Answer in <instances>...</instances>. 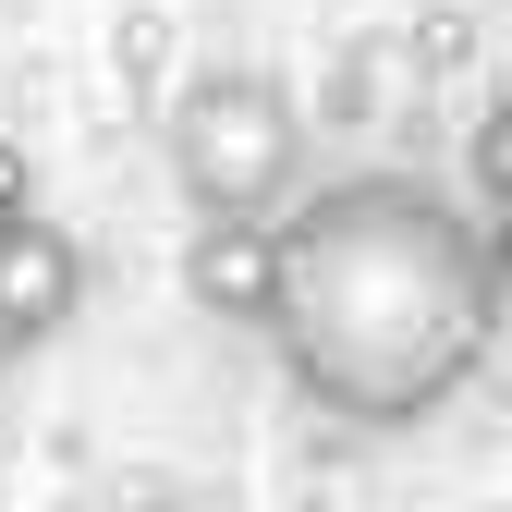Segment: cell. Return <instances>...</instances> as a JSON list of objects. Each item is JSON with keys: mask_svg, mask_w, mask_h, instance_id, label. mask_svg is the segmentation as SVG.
<instances>
[{"mask_svg": "<svg viewBox=\"0 0 512 512\" xmlns=\"http://www.w3.org/2000/svg\"><path fill=\"white\" fill-rule=\"evenodd\" d=\"M269 232H281L269 342L305 415H330L342 439H403L476 391L500 342V281L476 220L427 171H342Z\"/></svg>", "mask_w": 512, "mask_h": 512, "instance_id": "6da1fadb", "label": "cell"}, {"mask_svg": "<svg viewBox=\"0 0 512 512\" xmlns=\"http://www.w3.org/2000/svg\"><path fill=\"white\" fill-rule=\"evenodd\" d=\"M171 183L196 220H269L305 183V110L281 98V74L256 61H208L171 98Z\"/></svg>", "mask_w": 512, "mask_h": 512, "instance_id": "7a4b0ae2", "label": "cell"}, {"mask_svg": "<svg viewBox=\"0 0 512 512\" xmlns=\"http://www.w3.org/2000/svg\"><path fill=\"white\" fill-rule=\"evenodd\" d=\"M74 317H86V256H74V232L37 220V208H0V330H13V354H49Z\"/></svg>", "mask_w": 512, "mask_h": 512, "instance_id": "3957f363", "label": "cell"}, {"mask_svg": "<svg viewBox=\"0 0 512 512\" xmlns=\"http://www.w3.org/2000/svg\"><path fill=\"white\" fill-rule=\"evenodd\" d=\"M183 305L220 330H269L281 305V232L269 220H196L183 232Z\"/></svg>", "mask_w": 512, "mask_h": 512, "instance_id": "277c9868", "label": "cell"}, {"mask_svg": "<svg viewBox=\"0 0 512 512\" xmlns=\"http://www.w3.org/2000/svg\"><path fill=\"white\" fill-rule=\"evenodd\" d=\"M464 159H476V183H488V208H512V98H500V110H476Z\"/></svg>", "mask_w": 512, "mask_h": 512, "instance_id": "5b68a950", "label": "cell"}, {"mask_svg": "<svg viewBox=\"0 0 512 512\" xmlns=\"http://www.w3.org/2000/svg\"><path fill=\"white\" fill-rule=\"evenodd\" d=\"M476 244H488V281H500V305H512V208H500V220H488Z\"/></svg>", "mask_w": 512, "mask_h": 512, "instance_id": "8992f818", "label": "cell"}, {"mask_svg": "<svg viewBox=\"0 0 512 512\" xmlns=\"http://www.w3.org/2000/svg\"><path fill=\"white\" fill-rule=\"evenodd\" d=\"M13 366H25V354H13V330H0V378H13Z\"/></svg>", "mask_w": 512, "mask_h": 512, "instance_id": "52a82bcc", "label": "cell"}, {"mask_svg": "<svg viewBox=\"0 0 512 512\" xmlns=\"http://www.w3.org/2000/svg\"><path fill=\"white\" fill-rule=\"evenodd\" d=\"M110 512H171V500H110Z\"/></svg>", "mask_w": 512, "mask_h": 512, "instance_id": "ba28073f", "label": "cell"}]
</instances>
